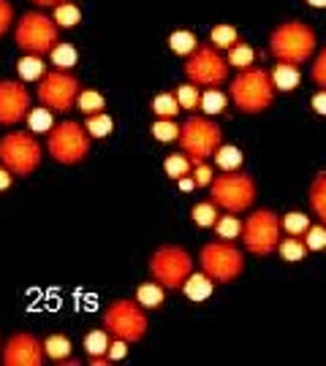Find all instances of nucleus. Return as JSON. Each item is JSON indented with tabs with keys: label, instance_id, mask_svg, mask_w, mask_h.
Wrapping results in <instances>:
<instances>
[{
	"label": "nucleus",
	"instance_id": "obj_1",
	"mask_svg": "<svg viewBox=\"0 0 326 366\" xmlns=\"http://www.w3.org/2000/svg\"><path fill=\"white\" fill-rule=\"evenodd\" d=\"M315 52V30L299 20L283 22L269 36V55L278 62L302 65Z\"/></svg>",
	"mask_w": 326,
	"mask_h": 366
},
{
	"label": "nucleus",
	"instance_id": "obj_2",
	"mask_svg": "<svg viewBox=\"0 0 326 366\" xmlns=\"http://www.w3.org/2000/svg\"><path fill=\"white\" fill-rule=\"evenodd\" d=\"M231 101L237 103V109L244 114H261L275 103V81L272 74H266L264 68H244L240 76L231 81Z\"/></svg>",
	"mask_w": 326,
	"mask_h": 366
},
{
	"label": "nucleus",
	"instance_id": "obj_3",
	"mask_svg": "<svg viewBox=\"0 0 326 366\" xmlns=\"http://www.w3.org/2000/svg\"><path fill=\"white\" fill-rule=\"evenodd\" d=\"M209 201L221 206L231 215L247 212L256 201V182L250 174L242 171H226L221 177H215L209 184Z\"/></svg>",
	"mask_w": 326,
	"mask_h": 366
},
{
	"label": "nucleus",
	"instance_id": "obj_4",
	"mask_svg": "<svg viewBox=\"0 0 326 366\" xmlns=\"http://www.w3.org/2000/svg\"><path fill=\"white\" fill-rule=\"evenodd\" d=\"M58 22L44 17L41 11H27L22 14L14 30V43L20 46L25 55H46L60 43V33H58Z\"/></svg>",
	"mask_w": 326,
	"mask_h": 366
},
{
	"label": "nucleus",
	"instance_id": "obj_5",
	"mask_svg": "<svg viewBox=\"0 0 326 366\" xmlns=\"http://www.w3.org/2000/svg\"><path fill=\"white\" fill-rule=\"evenodd\" d=\"M46 152L63 165H77L90 152V133L79 122H60L46 133Z\"/></svg>",
	"mask_w": 326,
	"mask_h": 366
},
{
	"label": "nucleus",
	"instance_id": "obj_6",
	"mask_svg": "<svg viewBox=\"0 0 326 366\" xmlns=\"http://www.w3.org/2000/svg\"><path fill=\"white\" fill-rule=\"evenodd\" d=\"M202 271L218 285H228L240 280L244 271V255L231 242H209L199 252Z\"/></svg>",
	"mask_w": 326,
	"mask_h": 366
},
{
	"label": "nucleus",
	"instance_id": "obj_7",
	"mask_svg": "<svg viewBox=\"0 0 326 366\" xmlns=\"http://www.w3.org/2000/svg\"><path fill=\"white\" fill-rule=\"evenodd\" d=\"M180 147L183 155L190 158V163H207V158H212L218 152V147L223 144V133L221 128L207 117H190V120L180 125Z\"/></svg>",
	"mask_w": 326,
	"mask_h": 366
},
{
	"label": "nucleus",
	"instance_id": "obj_8",
	"mask_svg": "<svg viewBox=\"0 0 326 366\" xmlns=\"http://www.w3.org/2000/svg\"><path fill=\"white\" fill-rule=\"evenodd\" d=\"M103 328L115 337V339H125L128 345L144 339L147 334V315L139 301H128V299H117L112 301L109 309L103 312Z\"/></svg>",
	"mask_w": 326,
	"mask_h": 366
},
{
	"label": "nucleus",
	"instance_id": "obj_9",
	"mask_svg": "<svg viewBox=\"0 0 326 366\" xmlns=\"http://www.w3.org/2000/svg\"><path fill=\"white\" fill-rule=\"evenodd\" d=\"M41 144L36 142L33 133H22V130H14V133H6L0 139V163L17 174V177H30L41 163Z\"/></svg>",
	"mask_w": 326,
	"mask_h": 366
},
{
	"label": "nucleus",
	"instance_id": "obj_10",
	"mask_svg": "<svg viewBox=\"0 0 326 366\" xmlns=\"http://www.w3.org/2000/svg\"><path fill=\"white\" fill-rule=\"evenodd\" d=\"M150 274L163 287H183L185 280L193 274V258L177 244H163L150 258Z\"/></svg>",
	"mask_w": 326,
	"mask_h": 366
},
{
	"label": "nucleus",
	"instance_id": "obj_11",
	"mask_svg": "<svg viewBox=\"0 0 326 366\" xmlns=\"http://www.w3.org/2000/svg\"><path fill=\"white\" fill-rule=\"evenodd\" d=\"M280 217L272 212V209H259L253 212L247 220L242 223V244L247 252L264 258V255H272L280 244Z\"/></svg>",
	"mask_w": 326,
	"mask_h": 366
},
{
	"label": "nucleus",
	"instance_id": "obj_12",
	"mask_svg": "<svg viewBox=\"0 0 326 366\" xmlns=\"http://www.w3.org/2000/svg\"><path fill=\"white\" fill-rule=\"evenodd\" d=\"M228 60L218 55L215 46H199L193 55H188L185 76L196 87H221L228 79Z\"/></svg>",
	"mask_w": 326,
	"mask_h": 366
},
{
	"label": "nucleus",
	"instance_id": "obj_13",
	"mask_svg": "<svg viewBox=\"0 0 326 366\" xmlns=\"http://www.w3.org/2000/svg\"><path fill=\"white\" fill-rule=\"evenodd\" d=\"M79 79L68 71H52L44 74L39 81V101L41 106L52 109V111H68L74 109V103L79 98Z\"/></svg>",
	"mask_w": 326,
	"mask_h": 366
},
{
	"label": "nucleus",
	"instance_id": "obj_14",
	"mask_svg": "<svg viewBox=\"0 0 326 366\" xmlns=\"http://www.w3.org/2000/svg\"><path fill=\"white\" fill-rule=\"evenodd\" d=\"M44 342H39L33 334H14L0 353V361L6 366H41L44 364Z\"/></svg>",
	"mask_w": 326,
	"mask_h": 366
},
{
	"label": "nucleus",
	"instance_id": "obj_15",
	"mask_svg": "<svg viewBox=\"0 0 326 366\" xmlns=\"http://www.w3.org/2000/svg\"><path fill=\"white\" fill-rule=\"evenodd\" d=\"M30 111V93L20 81H0V125H17Z\"/></svg>",
	"mask_w": 326,
	"mask_h": 366
},
{
	"label": "nucleus",
	"instance_id": "obj_16",
	"mask_svg": "<svg viewBox=\"0 0 326 366\" xmlns=\"http://www.w3.org/2000/svg\"><path fill=\"white\" fill-rule=\"evenodd\" d=\"M183 290L193 304H202V301H207V299L212 296V290H215V280H209L204 271H199V274H190V277L185 280Z\"/></svg>",
	"mask_w": 326,
	"mask_h": 366
},
{
	"label": "nucleus",
	"instance_id": "obj_17",
	"mask_svg": "<svg viewBox=\"0 0 326 366\" xmlns=\"http://www.w3.org/2000/svg\"><path fill=\"white\" fill-rule=\"evenodd\" d=\"M299 79H302V74H299V68L291 65V62H278L275 71H272V81H275V87L283 90V93L296 90V87H299Z\"/></svg>",
	"mask_w": 326,
	"mask_h": 366
},
{
	"label": "nucleus",
	"instance_id": "obj_18",
	"mask_svg": "<svg viewBox=\"0 0 326 366\" xmlns=\"http://www.w3.org/2000/svg\"><path fill=\"white\" fill-rule=\"evenodd\" d=\"M310 206L315 212V217L321 220V225H326V171L315 174V179L310 184Z\"/></svg>",
	"mask_w": 326,
	"mask_h": 366
},
{
	"label": "nucleus",
	"instance_id": "obj_19",
	"mask_svg": "<svg viewBox=\"0 0 326 366\" xmlns=\"http://www.w3.org/2000/svg\"><path fill=\"white\" fill-rule=\"evenodd\" d=\"M44 350H46V358H52L55 364H68L71 358V339L63 337V334H52L44 339Z\"/></svg>",
	"mask_w": 326,
	"mask_h": 366
},
{
	"label": "nucleus",
	"instance_id": "obj_20",
	"mask_svg": "<svg viewBox=\"0 0 326 366\" xmlns=\"http://www.w3.org/2000/svg\"><path fill=\"white\" fill-rule=\"evenodd\" d=\"M215 163H218V168L221 171H240L242 168V149L240 147H231V144H221L218 147V152L212 155Z\"/></svg>",
	"mask_w": 326,
	"mask_h": 366
},
{
	"label": "nucleus",
	"instance_id": "obj_21",
	"mask_svg": "<svg viewBox=\"0 0 326 366\" xmlns=\"http://www.w3.org/2000/svg\"><path fill=\"white\" fill-rule=\"evenodd\" d=\"M136 301H139L144 309H161L163 306V285H158L155 280H152V283L139 285V290H136Z\"/></svg>",
	"mask_w": 326,
	"mask_h": 366
},
{
	"label": "nucleus",
	"instance_id": "obj_22",
	"mask_svg": "<svg viewBox=\"0 0 326 366\" xmlns=\"http://www.w3.org/2000/svg\"><path fill=\"white\" fill-rule=\"evenodd\" d=\"M278 252H280V258L288 261V264H299V261H305L307 244L302 242L299 236H288V239H280V244H278Z\"/></svg>",
	"mask_w": 326,
	"mask_h": 366
},
{
	"label": "nucleus",
	"instance_id": "obj_23",
	"mask_svg": "<svg viewBox=\"0 0 326 366\" xmlns=\"http://www.w3.org/2000/svg\"><path fill=\"white\" fill-rule=\"evenodd\" d=\"M109 331L106 328H96V331H90L87 337H84V350H87V358H96V355H106L109 353Z\"/></svg>",
	"mask_w": 326,
	"mask_h": 366
},
{
	"label": "nucleus",
	"instance_id": "obj_24",
	"mask_svg": "<svg viewBox=\"0 0 326 366\" xmlns=\"http://www.w3.org/2000/svg\"><path fill=\"white\" fill-rule=\"evenodd\" d=\"M169 46H171L174 55H185L188 57V55H193L199 49V41H196V36L190 30H174L169 36Z\"/></svg>",
	"mask_w": 326,
	"mask_h": 366
},
{
	"label": "nucleus",
	"instance_id": "obj_25",
	"mask_svg": "<svg viewBox=\"0 0 326 366\" xmlns=\"http://www.w3.org/2000/svg\"><path fill=\"white\" fill-rule=\"evenodd\" d=\"M25 120H27L30 133H49V130L55 128V122H52V109H46V106H41V109H30Z\"/></svg>",
	"mask_w": 326,
	"mask_h": 366
},
{
	"label": "nucleus",
	"instance_id": "obj_26",
	"mask_svg": "<svg viewBox=\"0 0 326 366\" xmlns=\"http://www.w3.org/2000/svg\"><path fill=\"white\" fill-rule=\"evenodd\" d=\"M17 71H20L22 81H41L44 79V60H41L39 55H25L17 62Z\"/></svg>",
	"mask_w": 326,
	"mask_h": 366
},
{
	"label": "nucleus",
	"instance_id": "obj_27",
	"mask_svg": "<svg viewBox=\"0 0 326 366\" xmlns=\"http://www.w3.org/2000/svg\"><path fill=\"white\" fill-rule=\"evenodd\" d=\"M152 111H155L161 120H174V114L183 111V109H180V101H177L174 93H161V95L152 98Z\"/></svg>",
	"mask_w": 326,
	"mask_h": 366
},
{
	"label": "nucleus",
	"instance_id": "obj_28",
	"mask_svg": "<svg viewBox=\"0 0 326 366\" xmlns=\"http://www.w3.org/2000/svg\"><path fill=\"white\" fill-rule=\"evenodd\" d=\"M77 109H79L84 117H90V114H98L106 109V101H103L101 93H96V90H82L79 98H77Z\"/></svg>",
	"mask_w": 326,
	"mask_h": 366
},
{
	"label": "nucleus",
	"instance_id": "obj_29",
	"mask_svg": "<svg viewBox=\"0 0 326 366\" xmlns=\"http://www.w3.org/2000/svg\"><path fill=\"white\" fill-rule=\"evenodd\" d=\"M87 133H90V139H106L112 130H115V122H112V117L109 114H103V111H98V114H90L87 117Z\"/></svg>",
	"mask_w": 326,
	"mask_h": 366
},
{
	"label": "nucleus",
	"instance_id": "obj_30",
	"mask_svg": "<svg viewBox=\"0 0 326 366\" xmlns=\"http://www.w3.org/2000/svg\"><path fill=\"white\" fill-rule=\"evenodd\" d=\"M174 95H177V101H180V109H183V111H196V109L202 106V93H199V87L190 84V81H188V84H180Z\"/></svg>",
	"mask_w": 326,
	"mask_h": 366
},
{
	"label": "nucleus",
	"instance_id": "obj_31",
	"mask_svg": "<svg viewBox=\"0 0 326 366\" xmlns=\"http://www.w3.org/2000/svg\"><path fill=\"white\" fill-rule=\"evenodd\" d=\"M253 57H256V52L242 43V41H237L231 49H228V65H234L237 71H244V68H250L253 65Z\"/></svg>",
	"mask_w": 326,
	"mask_h": 366
},
{
	"label": "nucleus",
	"instance_id": "obj_32",
	"mask_svg": "<svg viewBox=\"0 0 326 366\" xmlns=\"http://www.w3.org/2000/svg\"><path fill=\"white\" fill-rule=\"evenodd\" d=\"M190 217H193V223L202 225V228H215V223H218V206L212 201L196 203L190 209Z\"/></svg>",
	"mask_w": 326,
	"mask_h": 366
},
{
	"label": "nucleus",
	"instance_id": "obj_33",
	"mask_svg": "<svg viewBox=\"0 0 326 366\" xmlns=\"http://www.w3.org/2000/svg\"><path fill=\"white\" fill-rule=\"evenodd\" d=\"M49 55H52V62L58 65V71H71V68L77 65V57H79L71 43H58Z\"/></svg>",
	"mask_w": 326,
	"mask_h": 366
},
{
	"label": "nucleus",
	"instance_id": "obj_34",
	"mask_svg": "<svg viewBox=\"0 0 326 366\" xmlns=\"http://www.w3.org/2000/svg\"><path fill=\"white\" fill-rule=\"evenodd\" d=\"M202 109L204 114H221L226 109V95L218 90V87H207L202 93Z\"/></svg>",
	"mask_w": 326,
	"mask_h": 366
},
{
	"label": "nucleus",
	"instance_id": "obj_35",
	"mask_svg": "<svg viewBox=\"0 0 326 366\" xmlns=\"http://www.w3.org/2000/svg\"><path fill=\"white\" fill-rule=\"evenodd\" d=\"M163 168H166V174L171 179H183V177H188L193 171V163H190L188 155H169L166 163H163Z\"/></svg>",
	"mask_w": 326,
	"mask_h": 366
},
{
	"label": "nucleus",
	"instance_id": "obj_36",
	"mask_svg": "<svg viewBox=\"0 0 326 366\" xmlns=\"http://www.w3.org/2000/svg\"><path fill=\"white\" fill-rule=\"evenodd\" d=\"M280 225L288 236H305L307 228H310V217H305L302 212H288V215H283Z\"/></svg>",
	"mask_w": 326,
	"mask_h": 366
},
{
	"label": "nucleus",
	"instance_id": "obj_37",
	"mask_svg": "<svg viewBox=\"0 0 326 366\" xmlns=\"http://www.w3.org/2000/svg\"><path fill=\"white\" fill-rule=\"evenodd\" d=\"M215 231H218V236L226 239V242H231V239H237L240 233H242V223H240V217L237 215H226V217H218V223H215Z\"/></svg>",
	"mask_w": 326,
	"mask_h": 366
},
{
	"label": "nucleus",
	"instance_id": "obj_38",
	"mask_svg": "<svg viewBox=\"0 0 326 366\" xmlns=\"http://www.w3.org/2000/svg\"><path fill=\"white\" fill-rule=\"evenodd\" d=\"M55 22H58V27H77L82 22V11L74 3H60V6H55Z\"/></svg>",
	"mask_w": 326,
	"mask_h": 366
},
{
	"label": "nucleus",
	"instance_id": "obj_39",
	"mask_svg": "<svg viewBox=\"0 0 326 366\" xmlns=\"http://www.w3.org/2000/svg\"><path fill=\"white\" fill-rule=\"evenodd\" d=\"M209 39H212V46H215V49H231V46L240 41V36H237V30H234L231 25H218V27H212Z\"/></svg>",
	"mask_w": 326,
	"mask_h": 366
},
{
	"label": "nucleus",
	"instance_id": "obj_40",
	"mask_svg": "<svg viewBox=\"0 0 326 366\" xmlns=\"http://www.w3.org/2000/svg\"><path fill=\"white\" fill-rule=\"evenodd\" d=\"M152 136L158 142H174V139H180V125L174 120H158L152 125Z\"/></svg>",
	"mask_w": 326,
	"mask_h": 366
},
{
	"label": "nucleus",
	"instance_id": "obj_41",
	"mask_svg": "<svg viewBox=\"0 0 326 366\" xmlns=\"http://www.w3.org/2000/svg\"><path fill=\"white\" fill-rule=\"evenodd\" d=\"M307 250H324L326 247V225H310L305 233Z\"/></svg>",
	"mask_w": 326,
	"mask_h": 366
},
{
	"label": "nucleus",
	"instance_id": "obj_42",
	"mask_svg": "<svg viewBox=\"0 0 326 366\" xmlns=\"http://www.w3.org/2000/svg\"><path fill=\"white\" fill-rule=\"evenodd\" d=\"M310 76H313V81H315L318 87H324L326 90V49L318 52V57H315L313 68H310Z\"/></svg>",
	"mask_w": 326,
	"mask_h": 366
},
{
	"label": "nucleus",
	"instance_id": "obj_43",
	"mask_svg": "<svg viewBox=\"0 0 326 366\" xmlns=\"http://www.w3.org/2000/svg\"><path fill=\"white\" fill-rule=\"evenodd\" d=\"M190 177L196 179V187H209L212 179H215V174H212V168L207 163H196L193 171H190Z\"/></svg>",
	"mask_w": 326,
	"mask_h": 366
},
{
	"label": "nucleus",
	"instance_id": "obj_44",
	"mask_svg": "<svg viewBox=\"0 0 326 366\" xmlns=\"http://www.w3.org/2000/svg\"><path fill=\"white\" fill-rule=\"evenodd\" d=\"M11 22H14V8H11V3H8V0H0V36L11 27Z\"/></svg>",
	"mask_w": 326,
	"mask_h": 366
},
{
	"label": "nucleus",
	"instance_id": "obj_45",
	"mask_svg": "<svg viewBox=\"0 0 326 366\" xmlns=\"http://www.w3.org/2000/svg\"><path fill=\"white\" fill-rule=\"evenodd\" d=\"M125 353H128V342H125V339H115V342L109 345V353H106V355H109L112 364H115V361L125 358Z\"/></svg>",
	"mask_w": 326,
	"mask_h": 366
},
{
	"label": "nucleus",
	"instance_id": "obj_46",
	"mask_svg": "<svg viewBox=\"0 0 326 366\" xmlns=\"http://www.w3.org/2000/svg\"><path fill=\"white\" fill-rule=\"evenodd\" d=\"M313 111L321 114V117H326V90H321V93L313 95Z\"/></svg>",
	"mask_w": 326,
	"mask_h": 366
},
{
	"label": "nucleus",
	"instance_id": "obj_47",
	"mask_svg": "<svg viewBox=\"0 0 326 366\" xmlns=\"http://www.w3.org/2000/svg\"><path fill=\"white\" fill-rule=\"evenodd\" d=\"M11 179H14V174H11V171H8L6 165H0V193L11 187Z\"/></svg>",
	"mask_w": 326,
	"mask_h": 366
},
{
	"label": "nucleus",
	"instance_id": "obj_48",
	"mask_svg": "<svg viewBox=\"0 0 326 366\" xmlns=\"http://www.w3.org/2000/svg\"><path fill=\"white\" fill-rule=\"evenodd\" d=\"M177 182H180V190H183V193H188V190H193V187H196V179H193L190 174L183 177V179H177Z\"/></svg>",
	"mask_w": 326,
	"mask_h": 366
},
{
	"label": "nucleus",
	"instance_id": "obj_49",
	"mask_svg": "<svg viewBox=\"0 0 326 366\" xmlns=\"http://www.w3.org/2000/svg\"><path fill=\"white\" fill-rule=\"evenodd\" d=\"M30 3H36V6H60L65 0H30Z\"/></svg>",
	"mask_w": 326,
	"mask_h": 366
},
{
	"label": "nucleus",
	"instance_id": "obj_50",
	"mask_svg": "<svg viewBox=\"0 0 326 366\" xmlns=\"http://www.w3.org/2000/svg\"><path fill=\"white\" fill-rule=\"evenodd\" d=\"M313 8H326V0H307Z\"/></svg>",
	"mask_w": 326,
	"mask_h": 366
}]
</instances>
